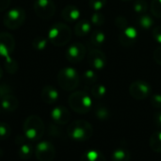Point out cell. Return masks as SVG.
Returning <instances> with one entry per match:
<instances>
[{"label": "cell", "mask_w": 161, "mask_h": 161, "mask_svg": "<svg viewBox=\"0 0 161 161\" xmlns=\"http://www.w3.org/2000/svg\"><path fill=\"white\" fill-rule=\"evenodd\" d=\"M90 7L95 11L101 10L107 4V0H89Z\"/></svg>", "instance_id": "35"}, {"label": "cell", "mask_w": 161, "mask_h": 161, "mask_svg": "<svg viewBox=\"0 0 161 161\" xmlns=\"http://www.w3.org/2000/svg\"><path fill=\"white\" fill-rule=\"evenodd\" d=\"M94 114L99 121H107L110 118L111 115L109 108L103 104H97L94 107Z\"/></svg>", "instance_id": "22"}, {"label": "cell", "mask_w": 161, "mask_h": 161, "mask_svg": "<svg viewBox=\"0 0 161 161\" xmlns=\"http://www.w3.org/2000/svg\"><path fill=\"white\" fill-rule=\"evenodd\" d=\"M92 30V23L87 20L77 21L75 25V34L77 37H84Z\"/></svg>", "instance_id": "19"}, {"label": "cell", "mask_w": 161, "mask_h": 161, "mask_svg": "<svg viewBox=\"0 0 161 161\" xmlns=\"http://www.w3.org/2000/svg\"><path fill=\"white\" fill-rule=\"evenodd\" d=\"M154 23H155L154 18L147 13L141 14L138 18V24H139L140 27L144 30L151 29L154 25Z\"/></svg>", "instance_id": "24"}, {"label": "cell", "mask_w": 161, "mask_h": 161, "mask_svg": "<svg viewBox=\"0 0 161 161\" xmlns=\"http://www.w3.org/2000/svg\"><path fill=\"white\" fill-rule=\"evenodd\" d=\"M80 161H107L105 156L103 155L102 152L96 150V149H92L88 150L80 158Z\"/></svg>", "instance_id": "20"}, {"label": "cell", "mask_w": 161, "mask_h": 161, "mask_svg": "<svg viewBox=\"0 0 161 161\" xmlns=\"http://www.w3.org/2000/svg\"><path fill=\"white\" fill-rule=\"evenodd\" d=\"M34 153L39 161H53L56 158L55 146L47 141L40 142L37 144Z\"/></svg>", "instance_id": "9"}, {"label": "cell", "mask_w": 161, "mask_h": 161, "mask_svg": "<svg viewBox=\"0 0 161 161\" xmlns=\"http://www.w3.org/2000/svg\"><path fill=\"white\" fill-rule=\"evenodd\" d=\"M107 92H108V90H107L106 86L103 84H94L91 90L92 96L96 99H101V98L105 97L107 94Z\"/></svg>", "instance_id": "26"}, {"label": "cell", "mask_w": 161, "mask_h": 161, "mask_svg": "<svg viewBox=\"0 0 161 161\" xmlns=\"http://www.w3.org/2000/svg\"><path fill=\"white\" fill-rule=\"evenodd\" d=\"M150 102H151V105L155 108L161 109V94H159V93H155V94L151 95Z\"/></svg>", "instance_id": "36"}, {"label": "cell", "mask_w": 161, "mask_h": 161, "mask_svg": "<svg viewBox=\"0 0 161 161\" xmlns=\"http://www.w3.org/2000/svg\"><path fill=\"white\" fill-rule=\"evenodd\" d=\"M121 1H125V2H127V1H131V0H121Z\"/></svg>", "instance_id": "43"}, {"label": "cell", "mask_w": 161, "mask_h": 161, "mask_svg": "<svg viewBox=\"0 0 161 161\" xmlns=\"http://www.w3.org/2000/svg\"><path fill=\"white\" fill-rule=\"evenodd\" d=\"M154 122L158 127L161 128V110L158 111L154 116Z\"/></svg>", "instance_id": "41"}, {"label": "cell", "mask_w": 161, "mask_h": 161, "mask_svg": "<svg viewBox=\"0 0 161 161\" xmlns=\"http://www.w3.org/2000/svg\"><path fill=\"white\" fill-rule=\"evenodd\" d=\"M70 108L78 114H86L92 108V100L91 96L83 91L73 92L68 99Z\"/></svg>", "instance_id": "4"}, {"label": "cell", "mask_w": 161, "mask_h": 161, "mask_svg": "<svg viewBox=\"0 0 161 161\" xmlns=\"http://www.w3.org/2000/svg\"><path fill=\"white\" fill-rule=\"evenodd\" d=\"M79 74L73 67H64L58 74V83L66 92L75 90L79 85Z\"/></svg>", "instance_id": "5"}, {"label": "cell", "mask_w": 161, "mask_h": 161, "mask_svg": "<svg viewBox=\"0 0 161 161\" xmlns=\"http://www.w3.org/2000/svg\"><path fill=\"white\" fill-rule=\"evenodd\" d=\"M26 18V14L24 8L16 7L8 9L3 19L5 26L9 29H18L21 27Z\"/></svg>", "instance_id": "6"}, {"label": "cell", "mask_w": 161, "mask_h": 161, "mask_svg": "<svg viewBox=\"0 0 161 161\" xmlns=\"http://www.w3.org/2000/svg\"><path fill=\"white\" fill-rule=\"evenodd\" d=\"M133 8L138 14H144L148 9V4L145 0H136L133 4Z\"/></svg>", "instance_id": "30"}, {"label": "cell", "mask_w": 161, "mask_h": 161, "mask_svg": "<svg viewBox=\"0 0 161 161\" xmlns=\"http://www.w3.org/2000/svg\"><path fill=\"white\" fill-rule=\"evenodd\" d=\"M10 0H0V11H4L9 8Z\"/></svg>", "instance_id": "40"}, {"label": "cell", "mask_w": 161, "mask_h": 161, "mask_svg": "<svg viewBox=\"0 0 161 161\" xmlns=\"http://www.w3.org/2000/svg\"><path fill=\"white\" fill-rule=\"evenodd\" d=\"M61 16L64 21L68 23H75L77 22V20L80 17V10L78 9L77 7L74 5H69L62 9Z\"/></svg>", "instance_id": "18"}, {"label": "cell", "mask_w": 161, "mask_h": 161, "mask_svg": "<svg viewBox=\"0 0 161 161\" xmlns=\"http://www.w3.org/2000/svg\"><path fill=\"white\" fill-rule=\"evenodd\" d=\"M114 23H115V25L119 29H122V30L125 29L128 26V21H127V19L125 16H123V15L117 16L115 18V22Z\"/></svg>", "instance_id": "34"}, {"label": "cell", "mask_w": 161, "mask_h": 161, "mask_svg": "<svg viewBox=\"0 0 161 161\" xmlns=\"http://www.w3.org/2000/svg\"><path fill=\"white\" fill-rule=\"evenodd\" d=\"M4 67H5L6 71H7L8 74H10V75L15 74V73L18 71V68H19L17 61H16L13 58H11V57H8V58H5Z\"/></svg>", "instance_id": "28"}, {"label": "cell", "mask_w": 161, "mask_h": 161, "mask_svg": "<svg viewBox=\"0 0 161 161\" xmlns=\"http://www.w3.org/2000/svg\"><path fill=\"white\" fill-rule=\"evenodd\" d=\"M12 92V89L9 85L5 84V83H1L0 84V98L8 95V94H11Z\"/></svg>", "instance_id": "37"}, {"label": "cell", "mask_w": 161, "mask_h": 161, "mask_svg": "<svg viewBox=\"0 0 161 161\" xmlns=\"http://www.w3.org/2000/svg\"><path fill=\"white\" fill-rule=\"evenodd\" d=\"M150 9L154 17L161 18V0H152Z\"/></svg>", "instance_id": "32"}, {"label": "cell", "mask_w": 161, "mask_h": 161, "mask_svg": "<svg viewBox=\"0 0 161 161\" xmlns=\"http://www.w3.org/2000/svg\"><path fill=\"white\" fill-rule=\"evenodd\" d=\"M41 97H42V100L45 104L52 105V104H55L58 100L59 94L56 88H54L53 86L47 85L42 88V92H41Z\"/></svg>", "instance_id": "16"}, {"label": "cell", "mask_w": 161, "mask_h": 161, "mask_svg": "<svg viewBox=\"0 0 161 161\" xmlns=\"http://www.w3.org/2000/svg\"><path fill=\"white\" fill-rule=\"evenodd\" d=\"M153 37L154 39L161 44V25H158V26H156L153 28Z\"/></svg>", "instance_id": "38"}, {"label": "cell", "mask_w": 161, "mask_h": 161, "mask_svg": "<svg viewBox=\"0 0 161 161\" xmlns=\"http://www.w3.org/2000/svg\"><path fill=\"white\" fill-rule=\"evenodd\" d=\"M105 21H106V18H105V15L99 11H96L95 13H93L92 15V18H91V23L92 25H95V26H101L105 24Z\"/></svg>", "instance_id": "31"}, {"label": "cell", "mask_w": 161, "mask_h": 161, "mask_svg": "<svg viewBox=\"0 0 161 161\" xmlns=\"http://www.w3.org/2000/svg\"><path fill=\"white\" fill-rule=\"evenodd\" d=\"M33 8L36 15L42 20H48L52 18L57 9L53 0H35Z\"/></svg>", "instance_id": "7"}, {"label": "cell", "mask_w": 161, "mask_h": 161, "mask_svg": "<svg viewBox=\"0 0 161 161\" xmlns=\"http://www.w3.org/2000/svg\"><path fill=\"white\" fill-rule=\"evenodd\" d=\"M111 159L112 161H130L131 155L125 147H118L113 151Z\"/></svg>", "instance_id": "21"}, {"label": "cell", "mask_w": 161, "mask_h": 161, "mask_svg": "<svg viewBox=\"0 0 161 161\" xmlns=\"http://www.w3.org/2000/svg\"><path fill=\"white\" fill-rule=\"evenodd\" d=\"M106 35L101 30H94L90 38V42L94 47H100L105 43Z\"/></svg>", "instance_id": "23"}, {"label": "cell", "mask_w": 161, "mask_h": 161, "mask_svg": "<svg viewBox=\"0 0 161 161\" xmlns=\"http://www.w3.org/2000/svg\"><path fill=\"white\" fill-rule=\"evenodd\" d=\"M154 60L158 65H161V46L158 47L154 52Z\"/></svg>", "instance_id": "39"}, {"label": "cell", "mask_w": 161, "mask_h": 161, "mask_svg": "<svg viewBox=\"0 0 161 161\" xmlns=\"http://www.w3.org/2000/svg\"><path fill=\"white\" fill-rule=\"evenodd\" d=\"M149 144L151 149L156 152V153H161V130L160 131H157L155 133L152 134L150 141H149Z\"/></svg>", "instance_id": "25"}, {"label": "cell", "mask_w": 161, "mask_h": 161, "mask_svg": "<svg viewBox=\"0 0 161 161\" xmlns=\"http://www.w3.org/2000/svg\"><path fill=\"white\" fill-rule=\"evenodd\" d=\"M152 93V87L149 83L137 80L131 83L129 86V94L136 100H144Z\"/></svg>", "instance_id": "8"}, {"label": "cell", "mask_w": 161, "mask_h": 161, "mask_svg": "<svg viewBox=\"0 0 161 161\" xmlns=\"http://www.w3.org/2000/svg\"><path fill=\"white\" fill-rule=\"evenodd\" d=\"M48 42H49L48 39H46L44 37H42V36H38V37L33 39L32 47L36 51H42L47 47Z\"/></svg>", "instance_id": "27"}, {"label": "cell", "mask_w": 161, "mask_h": 161, "mask_svg": "<svg viewBox=\"0 0 161 161\" xmlns=\"http://www.w3.org/2000/svg\"><path fill=\"white\" fill-rule=\"evenodd\" d=\"M88 62L94 70H103L107 65V57L99 49H92L88 54Z\"/></svg>", "instance_id": "12"}, {"label": "cell", "mask_w": 161, "mask_h": 161, "mask_svg": "<svg viewBox=\"0 0 161 161\" xmlns=\"http://www.w3.org/2000/svg\"><path fill=\"white\" fill-rule=\"evenodd\" d=\"M26 138H22V136H18L17 137V140H16V143L18 145V156L20 158L22 159H29L33 153H34V150H33V146L28 143L26 142Z\"/></svg>", "instance_id": "15"}, {"label": "cell", "mask_w": 161, "mask_h": 161, "mask_svg": "<svg viewBox=\"0 0 161 161\" xmlns=\"http://www.w3.org/2000/svg\"><path fill=\"white\" fill-rule=\"evenodd\" d=\"M138 37H139L138 30L133 26H127L120 33L118 40L121 45L125 47H131L136 43Z\"/></svg>", "instance_id": "13"}, {"label": "cell", "mask_w": 161, "mask_h": 161, "mask_svg": "<svg viewBox=\"0 0 161 161\" xmlns=\"http://www.w3.org/2000/svg\"><path fill=\"white\" fill-rule=\"evenodd\" d=\"M51 119L57 125H66L71 119L70 111L63 106H58L51 110Z\"/></svg>", "instance_id": "14"}, {"label": "cell", "mask_w": 161, "mask_h": 161, "mask_svg": "<svg viewBox=\"0 0 161 161\" xmlns=\"http://www.w3.org/2000/svg\"><path fill=\"white\" fill-rule=\"evenodd\" d=\"M2 76H3V70H2V68L0 67V79L2 78Z\"/></svg>", "instance_id": "42"}, {"label": "cell", "mask_w": 161, "mask_h": 161, "mask_svg": "<svg viewBox=\"0 0 161 161\" xmlns=\"http://www.w3.org/2000/svg\"><path fill=\"white\" fill-rule=\"evenodd\" d=\"M97 75L93 70H87L83 74V81L87 85H94L97 82Z\"/></svg>", "instance_id": "29"}, {"label": "cell", "mask_w": 161, "mask_h": 161, "mask_svg": "<svg viewBox=\"0 0 161 161\" xmlns=\"http://www.w3.org/2000/svg\"><path fill=\"white\" fill-rule=\"evenodd\" d=\"M19 106V101L16 96L12 94H8L0 98V108L4 111L13 112L17 109Z\"/></svg>", "instance_id": "17"}, {"label": "cell", "mask_w": 161, "mask_h": 161, "mask_svg": "<svg viewBox=\"0 0 161 161\" xmlns=\"http://www.w3.org/2000/svg\"><path fill=\"white\" fill-rule=\"evenodd\" d=\"M86 56V47L80 42H75L71 44L67 50L65 57L71 63H78L83 60Z\"/></svg>", "instance_id": "11"}, {"label": "cell", "mask_w": 161, "mask_h": 161, "mask_svg": "<svg viewBox=\"0 0 161 161\" xmlns=\"http://www.w3.org/2000/svg\"><path fill=\"white\" fill-rule=\"evenodd\" d=\"M72 38L71 28L64 23L54 24L49 31L47 39L50 43L55 46H64L66 45Z\"/></svg>", "instance_id": "1"}, {"label": "cell", "mask_w": 161, "mask_h": 161, "mask_svg": "<svg viewBox=\"0 0 161 161\" xmlns=\"http://www.w3.org/2000/svg\"><path fill=\"white\" fill-rule=\"evenodd\" d=\"M11 134V128L10 126L6 124L0 122V141H5L7 140Z\"/></svg>", "instance_id": "33"}, {"label": "cell", "mask_w": 161, "mask_h": 161, "mask_svg": "<svg viewBox=\"0 0 161 161\" xmlns=\"http://www.w3.org/2000/svg\"><path fill=\"white\" fill-rule=\"evenodd\" d=\"M15 50V39L8 32L0 33V56L7 58Z\"/></svg>", "instance_id": "10"}, {"label": "cell", "mask_w": 161, "mask_h": 161, "mask_svg": "<svg viewBox=\"0 0 161 161\" xmlns=\"http://www.w3.org/2000/svg\"><path fill=\"white\" fill-rule=\"evenodd\" d=\"M25 137L31 142L40 141L44 134V124L37 115L28 116L23 125Z\"/></svg>", "instance_id": "2"}, {"label": "cell", "mask_w": 161, "mask_h": 161, "mask_svg": "<svg viewBox=\"0 0 161 161\" xmlns=\"http://www.w3.org/2000/svg\"><path fill=\"white\" fill-rule=\"evenodd\" d=\"M67 134L73 141L85 142L92 138L93 134V128L89 122L77 120L68 125Z\"/></svg>", "instance_id": "3"}]
</instances>
